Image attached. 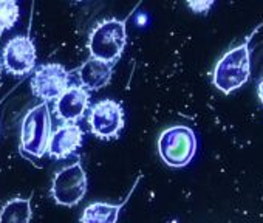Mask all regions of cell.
Returning <instances> with one entry per match:
<instances>
[{
    "label": "cell",
    "mask_w": 263,
    "mask_h": 223,
    "mask_svg": "<svg viewBox=\"0 0 263 223\" xmlns=\"http://www.w3.org/2000/svg\"><path fill=\"white\" fill-rule=\"evenodd\" d=\"M257 30H254L245 42L228 50L215 64L212 71L214 85L224 95L243 87L251 76V50L249 42Z\"/></svg>",
    "instance_id": "obj_1"
},
{
    "label": "cell",
    "mask_w": 263,
    "mask_h": 223,
    "mask_svg": "<svg viewBox=\"0 0 263 223\" xmlns=\"http://www.w3.org/2000/svg\"><path fill=\"white\" fill-rule=\"evenodd\" d=\"M51 135V114L44 101L27 112L21 124V152L30 158H42L47 154Z\"/></svg>",
    "instance_id": "obj_2"
},
{
    "label": "cell",
    "mask_w": 263,
    "mask_h": 223,
    "mask_svg": "<svg viewBox=\"0 0 263 223\" xmlns=\"http://www.w3.org/2000/svg\"><path fill=\"white\" fill-rule=\"evenodd\" d=\"M127 45V21H101L88 34V53L91 58L115 64Z\"/></svg>",
    "instance_id": "obj_3"
},
{
    "label": "cell",
    "mask_w": 263,
    "mask_h": 223,
    "mask_svg": "<svg viewBox=\"0 0 263 223\" xmlns=\"http://www.w3.org/2000/svg\"><path fill=\"white\" fill-rule=\"evenodd\" d=\"M197 135L187 126H171L158 138V154L171 168L187 166L197 154Z\"/></svg>",
    "instance_id": "obj_4"
},
{
    "label": "cell",
    "mask_w": 263,
    "mask_h": 223,
    "mask_svg": "<svg viewBox=\"0 0 263 223\" xmlns=\"http://www.w3.org/2000/svg\"><path fill=\"white\" fill-rule=\"evenodd\" d=\"M87 189V174L81 161H74L56 172V175L53 177L50 192L58 205L73 208L84 200Z\"/></svg>",
    "instance_id": "obj_5"
},
{
    "label": "cell",
    "mask_w": 263,
    "mask_h": 223,
    "mask_svg": "<svg viewBox=\"0 0 263 223\" xmlns=\"http://www.w3.org/2000/svg\"><path fill=\"white\" fill-rule=\"evenodd\" d=\"M124 108L115 99H101L90 107L88 126L90 132L99 140L118 138L124 129Z\"/></svg>",
    "instance_id": "obj_6"
},
{
    "label": "cell",
    "mask_w": 263,
    "mask_h": 223,
    "mask_svg": "<svg viewBox=\"0 0 263 223\" xmlns=\"http://www.w3.org/2000/svg\"><path fill=\"white\" fill-rule=\"evenodd\" d=\"M70 85V71L59 62L42 64L31 78L33 95L42 101H54Z\"/></svg>",
    "instance_id": "obj_7"
},
{
    "label": "cell",
    "mask_w": 263,
    "mask_h": 223,
    "mask_svg": "<svg viewBox=\"0 0 263 223\" xmlns=\"http://www.w3.org/2000/svg\"><path fill=\"white\" fill-rule=\"evenodd\" d=\"M37 62V51L33 39L27 36L11 38L2 51L4 68L14 76H25L31 73Z\"/></svg>",
    "instance_id": "obj_8"
},
{
    "label": "cell",
    "mask_w": 263,
    "mask_h": 223,
    "mask_svg": "<svg viewBox=\"0 0 263 223\" xmlns=\"http://www.w3.org/2000/svg\"><path fill=\"white\" fill-rule=\"evenodd\" d=\"M90 107V91L82 85H68L67 90L54 99V115L62 123L81 121Z\"/></svg>",
    "instance_id": "obj_9"
},
{
    "label": "cell",
    "mask_w": 263,
    "mask_h": 223,
    "mask_svg": "<svg viewBox=\"0 0 263 223\" xmlns=\"http://www.w3.org/2000/svg\"><path fill=\"white\" fill-rule=\"evenodd\" d=\"M82 141L84 132L79 124L64 123L51 132L47 154L54 160H65L82 146Z\"/></svg>",
    "instance_id": "obj_10"
},
{
    "label": "cell",
    "mask_w": 263,
    "mask_h": 223,
    "mask_svg": "<svg viewBox=\"0 0 263 223\" xmlns=\"http://www.w3.org/2000/svg\"><path fill=\"white\" fill-rule=\"evenodd\" d=\"M113 65L115 64L111 62H104L90 56L78 70L79 85H82L88 91L104 88L110 84L113 78Z\"/></svg>",
    "instance_id": "obj_11"
},
{
    "label": "cell",
    "mask_w": 263,
    "mask_h": 223,
    "mask_svg": "<svg viewBox=\"0 0 263 223\" xmlns=\"http://www.w3.org/2000/svg\"><path fill=\"white\" fill-rule=\"evenodd\" d=\"M140 178H141V177H138V178L135 180V184L132 186V189L128 191L125 200H122V201L118 203V205H111V203H105V201H95V203H90V205L84 209V212H82V215H81V221H84V223H115V221H118L119 212H121L122 208L127 205V201H128V198L132 197V194H134L135 188H137L138 183H140Z\"/></svg>",
    "instance_id": "obj_12"
},
{
    "label": "cell",
    "mask_w": 263,
    "mask_h": 223,
    "mask_svg": "<svg viewBox=\"0 0 263 223\" xmlns=\"http://www.w3.org/2000/svg\"><path fill=\"white\" fill-rule=\"evenodd\" d=\"M33 217L30 198H11L0 209V221L5 223H28Z\"/></svg>",
    "instance_id": "obj_13"
},
{
    "label": "cell",
    "mask_w": 263,
    "mask_h": 223,
    "mask_svg": "<svg viewBox=\"0 0 263 223\" xmlns=\"http://www.w3.org/2000/svg\"><path fill=\"white\" fill-rule=\"evenodd\" d=\"M21 17L19 0H0V34L11 30Z\"/></svg>",
    "instance_id": "obj_14"
},
{
    "label": "cell",
    "mask_w": 263,
    "mask_h": 223,
    "mask_svg": "<svg viewBox=\"0 0 263 223\" xmlns=\"http://www.w3.org/2000/svg\"><path fill=\"white\" fill-rule=\"evenodd\" d=\"M189 10L195 14H206L214 7L215 0H186Z\"/></svg>",
    "instance_id": "obj_15"
},
{
    "label": "cell",
    "mask_w": 263,
    "mask_h": 223,
    "mask_svg": "<svg viewBox=\"0 0 263 223\" xmlns=\"http://www.w3.org/2000/svg\"><path fill=\"white\" fill-rule=\"evenodd\" d=\"M257 95H258L260 102L263 104V78L258 81V85H257Z\"/></svg>",
    "instance_id": "obj_16"
},
{
    "label": "cell",
    "mask_w": 263,
    "mask_h": 223,
    "mask_svg": "<svg viewBox=\"0 0 263 223\" xmlns=\"http://www.w3.org/2000/svg\"><path fill=\"white\" fill-rule=\"evenodd\" d=\"M2 67H4L2 65V58H0V75H2Z\"/></svg>",
    "instance_id": "obj_17"
},
{
    "label": "cell",
    "mask_w": 263,
    "mask_h": 223,
    "mask_svg": "<svg viewBox=\"0 0 263 223\" xmlns=\"http://www.w3.org/2000/svg\"><path fill=\"white\" fill-rule=\"evenodd\" d=\"M76 2H81V0H76Z\"/></svg>",
    "instance_id": "obj_18"
}]
</instances>
